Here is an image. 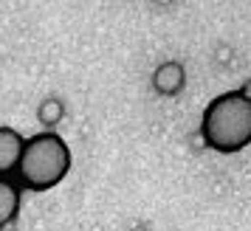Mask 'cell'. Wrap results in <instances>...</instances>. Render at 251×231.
I'll return each mask as SVG.
<instances>
[{
	"label": "cell",
	"instance_id": "cell-1",
	"mask_svg": "<svg viewBox=\"0 0 251 231\" xmlns=\"http://www.w3.org/2000/svg\"><path fill=\"white\" fill-rule=\"evenodd\" d=\"M201 139L209 150L234 155L251 144V96L249 88L223 93L206 104L201 118Z\"/></svg>",
	"mask_w": 251,
	"mask_h": 231
},
{
	"label": "cell",
	"instance_id": "cell-2",
	"mask_svg": "<svg viewBox=\"0 0 251 231\" xmlns=\"http://www.w3.org/2000/svg\"><path fill=\"white\" fill-rule=\"evenodd\" d=\"M71 172V147L57 133H37L23 141L12 181L28 192H48Z\"/></svg>",
	"mask_w": 251,
	"mask_h": 231
},
{
	"label": "cell",
	"instance_id": "cell-3",
	"mask_svg": "<svg viewBox=\"0 0 251 231\" xmlns=\"http://www.w3.org/2000/svg\"><path fill=\"white\" fill-rule=\"evenodd\" d=\"M23 136L12 127H0V178H12L23 152Z\"/></svg>",
	"mask_w": 251,
	"mask_h": 231
},
{
	"label": "cell",
	"instance_id": "cell-4",
	"mask_svg": "<svg viewBox=\"0 0 251 231\" xmlns=\"http://www.w3.org/2000/svg\"><path fill=\"white\" fill-rule=\"evenodd\" d=\"M23 203V189L14 184L12 178H0V229H9Z\"/></svg>",
	"mask_w": 251,
	"mask_h": 231
},
{
	"label": "cell",
	"instance_id": "cell-5",
	"mask_svg": "<svg viewBox=\"0 0 251 231\" xmlns=\"http://www.w3.org/2000/svg\"><path fill=\"white\" fill-rule=\"evenodd\" d=\"M183 82H186V76H183L181 62H164L152 73V88L161 96H178L183 91Z\"/></svg>",
	"mask_w": 251,
	"mask_h": 231
},
{
	"label": "cell",
	"instance_id": "cell-6",
	"mask_svg": "<svg viewBox=\"0 0 251 231\" xmlns=\"http://www.w3.org/2000/svg\"><path fill=\"white\" fill-rule=\"evenodd\" d=\"M62 113H65V110H62V104H59L57 99H48V102L40 104V121L48 124V127H54L59 118H62Z\"/></svg>",
	"mask_w": 251,
	"mask_h": 231
}]
</instances>
